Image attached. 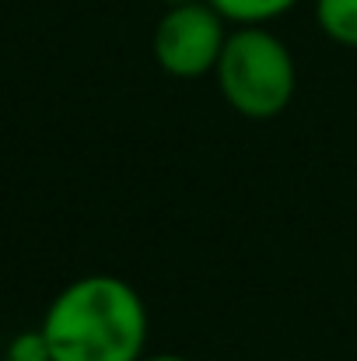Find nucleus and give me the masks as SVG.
<instances>
[{
  "instance_id": "obj_2",
  "label": "nucleus",
  "mask_w": 357,
  "mask_h": 361,
  "mask_svg": "<svg viewBox=\"0 0 357 361\" xmlns=\"http://www.w3.org/2000/svg\"><path fill=\"white\" fill-rule=\"evenodd\" d=\"M221 99L245 120L280 116L298 92V67L287 42L266 25H238L228 32L214 67Z\"/></svg>"
},
{
  "instance_id": "obj_1",
  "label": "nucleus",
  "mask_w": 357,
  "mask_h": 361,
  "mask_svg": "<svg viewBox=\"0 0 357 361\" xmlns=\"http://www.w3.org/2000/svg\"><path fill=\"white\" fill-rule=\"evenodd\" d=\"M147 305L116 274L70 281L46 309L42 334L53 361H140L147 348Z\"/></svg>"
},
{
  "instance_id": "obj_6",
  "label": "nucleus",
  "mask_w": 357,
  "mask_h": 361,
  "mask_svg": "<svg viewBox=\"0 0 357 361\" xmlns=\"http://www.w3.org/2000/svg\"><path fill=\"white\" fill-rule=\"evenodd\" d=\"M7 361H53L42 326H39V330H25V334H18V337L7 344Z\"/></svg>"
},
{
  "instance_id": "obj_3",
  "label": "nucleus",
  "mask_w": 357,
  "mask_h": 361,
  "mask_svg": "<svg viewBox=\"0 0 357 361\" xmlns=\"http://www.w3.org/2000/svg\"><path fill=\"white\" fill-rule=\"evenodd\" d=\"M225 42H228V21L207 0H193L165 7L151 35V53L168 78L196 81L214 74Z\"/></svg>"
},
{
  "instance_id": "obj_5",
  "label": "nucleus",
  "mask_w": 357,
  "mask_h": 361,
  "mask_svg": "<svg viewBox=\"0 0 357 361\" xmlns=\"http://www.w3.org/2000/svg\"><path fill=\"white\" fill-rule=\"evenodd\" d=\"M225 21L232 25H270L277 18H284L291 7H298V0H207Z\"/></svg>"
},
{
  "instance_id": "obj_8",
  "label": "nucleus",
  "mask_w": 357,
  "mask_h": 361,
  "mask_svg": "<svg viewBox=\"0 0 357 361\" xmlns=\"http://www.w3.org/2000/svg\"><path fill=\"white\" fill-rule=\"evenodd\" d=\"M158 4H165V7H179V4H193V0H158Z\"/></svg>"
},
{
  "instance_id": "obj_4",
  "label": "nucleus",
  "mask_w": 357,
  "mask_h": 361,
  "mask_svg": "<svg viewBox=\"0 0 357 361\" xmlns=\"http://www.w3.org/2000/svg\"><path fill=\"white\" fill-rule=\"evenodd\" d=\"M315 25L330 42L357 49V0H315Z\"/></svg>"
},
{
  "instance_id": "obj_7",
  "label": "nucleus",
  "mask_w": 357,
  "mask_h": 361,
  "mask_svg": "<svg viewBox=\"0 0 357 361\" xmlns=\"http://www.w3.org/2000/svg\"><path fill=\"white\" fill-rule=\"evenodd\" d=\"M140 361H189V358H182V355H144Z\"/></svg>"
}]
</instances>
